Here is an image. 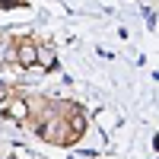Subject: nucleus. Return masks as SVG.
<instances>
[{
	"mask_svg": "<svg viewBox=\"0 0 159 159\" xmlns=\"http://www.w3.org/2000/svg\"><path fill=\"white\" fill-rule=\"evenodd\" d=\"M0 96H3V86H0Z\"/></svg>",
	"mask_w": 159,
	"mask_h": 159,
	"instance_id": "nucleus-2",
	"label": "nucleus"
},
{
	"mask_svg": "<svg viewBox=\"0 0 159 159\" xmlns=\"http://www.w3.org/2000/svg\"><path fill=\"white\" fill-rule=\"evenodd\" d=\"M19 61L25 64V67H29V64H35V48H32L29 42H25V45L19 48Z\"/></svg>",
	"mask_w": 159,
	"mask_h": 159,
	"instance_id": "nucleus-1",
	"label": "nucleus"
}]
</instances>
